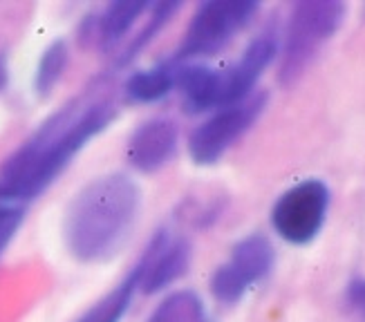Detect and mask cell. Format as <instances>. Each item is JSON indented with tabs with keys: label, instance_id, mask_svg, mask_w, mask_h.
I'll list each match as a JSON object with an SVG mask.
<instances>
[{
	"label": "cell",
	"instance_id": "cell-1",
	"mask_svg": "<svg viewBox=\"0 0 365 322\" xmlns=\"http://www.w3.org/2000/svg\"><path fill=\"white\" fill-rule=\"evenodd\" d=\"M115 119L110 103L58 112L0 168V204L23 206L50 186L86 143Z\"/></svg>",
	"mask_w": 365,
	"mask_h": 322
},
{
	"label": "cell",
	"instance_id": "cell-2",
	"mask_svg": "<svg viewBox=\"0 0 365 322\" xmlns=\"http://www.w3.org/2000/svg\"><path fill=\"white\" fill-rule=\"evenodd\" d=\"M141 208V190L125 175H106L81 188L63 219V237L81 262H106L128 242Z\"/></svg>",
	"mask_w": 365,
	"mask_h": 322
},
{
	"label": "cell",
	"instance_id": "cell-3",
	"mask_svg": "<svg viewBox=\"0 0 365 322\" xmlns=\"http://www.w3.org/2000/svg\"><path fill=\"white\" fill-rule=\"evenodd\" d=\"M343 16L345 5L336 0H305L292 9L278 72L282 85H292L305 74L321 47L336 34Z\"/></svg>",
	"mask_w": 365,
	"mask_h": 322
},
{
	"label": "cell",
	"instance_id": "cell-4",
	"mask_svg": "<svg viewBox=\"0 0 365 322\" xmlns=\"http://www.w3.org/2000/svg\"><path fill=\"white\" fill-rule=\"evenodd\" d=\"M258 11V3L251 0H213L204 3L190 21L175 63L190 61L197 56H211L222 50L237 31H240Z\"/></svg>",
	"mask_w": 365,
	"mask_h": 322
},
{
	"label": "cell",
	"instance_id": "cell-5",
	"mask_svg": "<svg viewBox=\"0 0 365 322\" xmlns=\"http://www.w3.org/2000/svg\"><path fill=\"white\" fill-rule=\"evenodd\" d=\"M267 105L264 92H253L249 99L217 110L211 119L197 125L188 139V152L197 166H209L225 155L249 128L256 123Z\"/></svg>",
	"mask_w": 365,
	"mask_h": 322
},
{
	"label": "cell",
	"instance_id": "cell-6",
	"mask_svg": "<svg viewBox=\"0 0 365 322\" xmlns=\"http://www.w3.org/2000/svg\"><path fill=\"white\" fill-rule=\"evenodd\" d=\"M327 208V186L319 180H307L280 195L272 211V224L276 233L292 244H307L323 229Z\"/></svg>",
	"mask_w": 365,
	"mask_h": 322
},
{
	"label": "cell",
	"instance_id": "cell-7",
	"mask_svg": "<svg viewBox=\"0 0 365 322\" xmlns=\"http://www.w3.org/2000/svg\"><path fill=\"white\" fill-rule=\"evenodd\" d=\"M274 266V246L264 235H249L240 244H235L231 260L222 264L211 280L213 296L233 304L240 300L247 289L262 280Z\"/></svg>",
	"mask_w": 365,
	"mask_h": 322
},
{
	"label": "cell",
	"instance_id": "cell-8",
	"mask_svg": "<svg viewBox=\"0 0 365 322\" xmlns=\"http://www.w3.org/2000/svg\"><path fill=\"white\" fill-rule=\"evenodd\" d=\"M278 54V36L274 31H262L258 38H253L245 54L237 58L231 68L222 72V94H220V110L235 105L253 94L258 78L272 66Z\"/></svg>",
	"mask_w": 365,
	"mask_h": 322
},
{
	"label": "cell",
	"instance_id": "cell-9",
	"mask_svg": "<svg viewBox=\"0 0 365 322\" xmlns=\"http://www.w3.org/2000/svg\"><path fill=\"white\" fill-rule=\"evenodd\" d=\"M190 262V246L188 242L178 237L170 239L164 231L157 235L150 246L146 249L141 262L137 264L139 271V289L144 294H157L180 280Z\"/></svg>",
	"mask_w": 365,
	"mask_h": 322
},
{
	"label": "cell",
	"instance_id": "cell-10",
	"mask_svg": "<svg viewBox=\"0 0 365 322\" xmlns=\"http://www.w3.org/2000/svg\"><path fill=\"white\" fill-rule=\"evenodd\" d=\"M178 125L170 119L141 123L128 141V161L139 172H155L166 166L178 150Z\"/></svg>",
	"mask_w": 365,
	"mask_h": 322
},
{
	"label": "cell",
	"instance_id": "cell-11",
	"mask_svg": "<svg viewBox=\"0 0 365 322\" xmlns=\"http://www.w3.org/2000/svg\"><path fill=\"white\" fill-rule=\"evenodd\" d=\"M175 88L182 94V105L188 115L220 110L222 94V72L204 66H180Z\"/></svg>",
	"mask_w": 365,
	"mask_h": 322
},
{
	"label": "cell",
	"instance_id": "cell-12",
	"mask_svg": "<svg viewBox=\"0 0 365 322\" xmlns=\"http://www.w3.org/2000/svg\"><path fill=\"white\" fill-rule=\"evenodd\" d=\"M175 78H178V63L168 61L153 70L135 72L125 80V94L139 103L160 101L170 90H175Z\"/></svg>",
	"mask_w": 365,
	"mask_h": 322
},
{
	"label": "cell",
	"instance_id": "cell-13",
	"mask_svg": "<svg viewBox=\"0 0 365 322\" xmlns=\"http://www.w3.org/2000/svg\"><path fill=\"white\" fill-rule=\"evenodd\" d=\"M150 5L141 0H125V3H113L108 5L99 19L97 38L103 47H110L119 43L130 31L135 21L144 14Z\"/></svg>",
	"mask_w": 365,
	"mask_h": 322
},
{
	"label": "cell",
	"instance_id": "cell-14",
	"mask_svg": "<svg viewBox=\"0 0 365 322\" xmlns=\"http://www.w3.org/2000/svg\"><path fill=\"white\" fill-rule=\"evenodd\" d=\"M137 289H139V271L135 266V271L115 289V291H110L103 300H99L76 322H119L123 318V313L128 311Z\"/></svg>",
	"mask_w": 365,
	"mask_h": 322
},
{
	"label": "cell",
	"instance_id": "cell-15",
	"mask_svg": "<svg viewBox=\"0 0 365 322\" xmlns=\"http://www.w3.org/2000/svg\"><path fill=\"white\" fill-rule=\"evenodd\" d=\"M148 322H204V304L193 291L170 294Z\"/></svg>",
	"mask_w": 365,
	"mask_h": 322
},
{
	"label": "cell",
	"instance_id": "cell-16",
	"mask_svg": "<svg viewBox=\"0 0 365 322\" xmlns=\"http://www.w3.org/2000/svg\"><path fill=\"white\" fill-rule=\"evenodd\" d=\"M68 66V45L63 41H54L41 56L38 70H36V94L47 96L54 85L58 83V78L66 72Z\"/></svg>",
	"mask_w": 365,
	"mask_h": 322
},
{
	"label": "cell",
	"instance_id": "cell-17",
	"mask_svg": "<svg viewBox=\"0 0 365 322\" xmlns=\"http://www.w3.org/2000/svg\"><path fill=\"white\" fill-rule=\"evenodd\" d=\"M180 9V3H160V5H153V16H150V21H148V25L141 29V34L130 43V47L125 50V54H123V63L125 61H130L141 47H146L153 38H155V34L160 31L164 25H166V21L170 19L173 14H175Z\"/></svg>",
	"mask_w": 365,
	"mask_h": 322
},
{
	"label": "cell",
	"instance_id": "cell-18",
	"mask_svg": "<svg viewBox=\"0 0 365 322\" xmlns=\"http://www.w3.org/2000/svg\"><path fill=\"white\" fill-rule=\"evenodd\" d=\"M23 219V206H9L0 204V253L9 244V239L14 237L16 229Z\"/></svg>",
	"mask_w": 365,
	"mask_h": 322
},
{
	"label": "cell",
	"instance_id": "cell-19",
	"mask_svg": "<svg viewBox=\"0 0 365 322\" xmlns=\"http://www.w3.org/2000/svg\"><path fill=\"white\" fill-rule=\"evenodd\" d=\"M350 302L354 304V309L365 318V280L352 284V289H350Z\"/></svg>",
	"mask_w": 365,
	"mask_h": 322
},
{
	"label": "cell",
	"instance_id": "cell-20",
	"mask_svg": "<svg viewBox=\"0 0 365 322\" xmlns=\"http://www.w3.org/2000/svg\"><path fill=\"white\" fill-rule=\"evenodd\" d=\"M5 85H7V61L3 54H0V90H3Z\"/></svg>",
	"mask_w": 365,
	"mask_h": 322
}]
</instances>
